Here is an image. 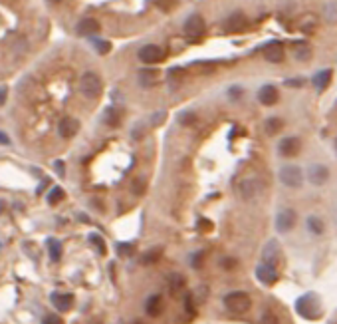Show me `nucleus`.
I'll return each instance as SVG.
<instances>
[{
  "mask_svg": "<svg viewBox=\"0 0 337 324\" xmlns=\"http://www.w3.org/2000/svg\"><path fill=\"white\" fill-rule=\"evenodd\" d=\"M295 310L302 318H308V320H315L321 316V302L317 299V295L314 293H308L304 297H299L295 301Z\"/></svg>",
  "mask_w": 337,
  "mask_h": 324,
  "instance_id": "f257e3e1",
  "label": "nucleus"
},
{
  "mask_svg": "<svg viewBox=\"0 0 337 324\" xmlns=\"http://www.w3.org/2000/svg\"><path fill=\"white\" fill-rule=\"evenodd\" d=\"M101 88H103L101 78H99L95 72H86V74L80 78V92L84 93L88 100H95V98H99Z\"/></svg>",
  "mask_w": 337,
  "mask_h": 324,
  "instance_id": "f03ea898",
  "label": "nucleus"
},
{
  "mask_svg": "<svg viewBox=\"0 0 337 324\" xmlns=\"http://www.w3.org/2000/svg\"><path fill=\"white\" fill-rule=\"evenodd\" d=\"M224 306L230 312H234V314H244V312L250 310L252 301H250V297H248L246 293L234 290V293H228L224 297Z\"/></svg>",
  "mask_w": 337,
  "mask_h": 324,
  "instance_id": "7ed1b4c3",
  "label": "nucleus"
},
{
  "mask_svg": "<svg viewBox=\"0 0 337 324\" xmlns=\"http://www.w3.org/2000/svg\"><path fill=\"white\" fill-rule=\"evenodd\" d=\"M280 181L286 187H292V189H297L304 183V171L297 167V165H284L280 169Z\"/></svg>",
  "mask_w": 337,
  "mask_h": 324,
  "instance_id": "20e7f679",
  "label": "nucleus"
},
{
  "mask_svg": "<svg viewBox=\"0 0 337 324\" xmlns=\"http://www.w3.org/2000/svg\"><path fill=\"white\" fill-rule=\"evenodd\" d=\"M184 34L189 36V38H193V40H199L204 36V32H206V26H204V20H202L201 14H191L189 18H186V22H184Z\"/></svg>",
  "mask_w": 337,
  "mask_h": 324,
  "instance_id": "39448f33",
  "label": "nucleus"
},
{
  "mask_svg": "<svg viewBox=\"0 0 337 324\" xmlns=\"http://www.w3.org/2000/svg\"><path fill=\"white\" fill-rule=\"evenodd\" d=\"M295 221H297V215L293 209H282L276 215V229L280 233H290L295 227Z\"/></svg>",
  "mask_w": 337,
  "mask_h": 324,
  "instance_id": "423d86ee",
  "label": "nucleus"
},
{
  "mask_svg": "<svg viewBox=\"0 0 337 324\" xmlns=\"http://www.w3.org/2000/svg\"><path fill=\"white\" fill-rule=\"evenodd\" d=\"M165 58V50L157 44H147L139 50V60L143 64H157Z\"/></svg>",
  "mask_w": 337,
  "mask_h": 324,
  "instance_id": "0eeeda50",
  "label": "nucleus"
},
{
  "mask_svg": "<svg viewBox=\"0 0 337 324\" xmlns=\"http://www.w3.org/2000/svg\"><path fill=\"white\" fill-rule=\"evenodd\" d=\"M246 26H248V20L242 12H232L228 18H224L222 30L228 32V34H232V32H240V30H244Z\"/></svg>",
  "mask_w": 337,
  "mask_h": 324,
  "instance_id": "6e6552de",
  "label": "nucleus"
},
{
  "mask_svg": "<svg viewBox=\"0 0 337 324\" xmlns=\"http://www.w3.org/2000/svg\"><path fill=\"white\" fill-rule=\"evenodd\" d=\"M308 179H310V183L312 185H323L327 179H329V169L325 167V165H321V163H314V165H310V169H308Z\"/></svg>",
  "mask_w": 337,
  "mask_h": 324,
  "instance_id": "1a4fd4ad",
  "label": "nucleus"
},
{
  "mask_svg": "<svg viewBox=\"0 0 337 324\" xmlns=\"http://www.w3.org/2000/svg\"><path fill=\"white\" fill-rule=\"evenodd\" d=\"M256 278H258L262 284L272 286V284L278 280V271H276V267H270L266 263H262V265L256 267Z\"/></svg>",
  "mask_w": 337,
  "mask_h": 324,
  "instance_id": "9d476101",
  "label": "nucleus"
},
{
  "mask_svg": "<svg viewBox=\"0 0 337 324\" xmlns=\"http://www.w3.org/2000/svg\"><path fill=\"white\" fill-rule=\"evenodd\" d=\"M258 193H260V183H258L256 179H242V181L238 183V195H240L244 201L254 199Z\"/></svg>",
  "mask_w": 337,
  "mask_h": 324,
  "instance_id": "9b49d317",
  "label": "nucleus"
},
{
  "mask_svg": "<svg viewBox=\"0 0 337 324\" xmlns=\"http://www.w3.org/2000/svg\"><path fill=\"white\" fill-rule=\"evenodd\" d=\"M262 54H264V58L268 60L270 64H280V62H284V56H286L284 46H282L280 42H272V44H268V46L262 50Z\"/></svg>",
  "mask_w": 337,
  "mask_h": 324,
  "instance_id": "f8f14e48",
  "label": "nucleus"
},
{
  "mask_svg": "<svg viewBox=\"0 0 337 324\" xmlns=\"http://www.w3.org/2000/svg\"><path fill=\"white\" fill-rule=\"evenodd\" d=\"M280 258H282V253H280L278 243L276 241H268V245L262 251V263H266L270 267H276L280 263Z\"/></svg>",
  "mask_w": 337,
  "mask_h": 324,
  "instance_id": "ddd939ff",
  "label": "nucleus"
},
{
  "mask_svg": "<svg viewBox=\"0 0 337 324\" xmlns=\"http://www.w3.org/2000/svg\"><path fill=\"white\" fill-rule=\"evenodd\" d=\"M299 147H302V143L297 138H284L278 145V151L284 157H293V155L299 153Z\"/></svg>",
  "mask_w": 337,
  "mask_h": 324,
  "instance_id": "4468645a",
  "label": "nucleus"
},
{
  "mask_svg": "<svg viewBox=\"0 0 337 324\" xmlns=\"http://www.w3.org/2000/svg\"><path fill=\"white\" fill-rule=\"evenodd\" d=\"M50 301H52V304L58 310H69L71 304H73V295L71 293H60V290H56V293L50 295Z\"/></svg>",
  "mask_w": 337,
  "mask_h": 324,
  "instance_id": "2eb2a0df",
  "label": "nucleus"
},
{
  "mask_svg": "<svg viewBox=\"0 0 337 324\" xmlns=\"http://www.w3.org/2000/svg\"><path fill=\"white\" fill-rule=\"evenodd\" d=\"M78 129H80V121L78 119H73V117H64L62 121H60V125H58V132H60V136L62 138H73L76 134H78Z\"/></svg>",
  "mask_w": 337,
  "mask_h": 324,
  "instance_id": "dca6fc26",
  "label": "nucleus"
},
{
  "mask_svg": "<svg viewBox=\"0 0 337 324\" xmlns=\"http://www.w3.org/2000/svg\"><path fill=\"white\" fill-rule=\"evenodd\" d=\"M258 100H260V104H264V106H274L276 102H278V90L274 88V86H262L260 88V92H258Z\"/></svg>",
  "mask_w": 337,
  "mask_h": 324,
  "instance_id": "f3484780",
  "label": "nucleus"
},
{
  "mask_svg": "<svg viewBox=\"0 0 337 324\" xmlns=\"http://www.w3.org/2000/svg\"><path fill=\"white\" fill-rule=\"evenodd\" d=\"M331 76H333V72H331V70H321V72H317L314 78H312L315 90H317V92H323V90L329 86V82H331Z\"/></svg>",
  "mask_w": 337,
  "mask_h": 324,
  "instance_id": "a211bd4d",
  "label": "nucleus"
},
{
  "mask_svg": "<svg viewBox=\"0 0 337 324\" xmlns=\"http://www.w3.org/2000/svg\"><path fill=\"white\" fill-rule=\"evenodd\" d=\"M95 32H99V22H97V20H93V18H84V20L78 22V34H80V36H91V34H95Z\"/></svg>",
  "mask_w": 337,
  "mask_h": 324,
  "instance_id": "6ab92c4d",
  "label": "nucleus"
},
{
  "mask_svg": "<svg viewBox=\"0 0 337 324\" xmlns=\"http://www.w3.org/2000/svg\"><path fill=\"white\" fill-rule=\"evenodd\" d=\"M161 308H163V299H161V295H151L147 301H145V312L149 314V316H159L161 314Z\"/></svg>",
  "mask_w": 337,
  "mask_h": 324,
  "instance_id": "aec40b11",
  "label": "nucleus"
},
{
  "mask_svg": "<svg viewBox=\"0 0 337 324\" xmlns=\"http://www.w3.org/2000/svg\"><path fill=\"white\" fill-rule=\"evenodd\" d=\"M292 52H293V58L299 60V62H308V60L312 58V46L306 44V42H297V44H293Z\"/></svg>",
  "mask_w": 337,
  "mask_h": 324,
  "instance_id": "412c9836",
  "label": "nucleus"
},
{
  "mask_svg": "<svg viewBox=\"0 0 337 324\" xmlns=\"http://www.w3.org/2000/svg\"><path fill=\"white\" fill-rule=\"evenodd\" d=\"M163 256V247H151V249H147L143 256H141V263L143 265H155L159 263V258Z\"/></svg>",
  "mask_w": 337,
  "mask_h": 324,
  "instance_id": "4be33fe9",
  "label": "nucleus"
},
{
  "mask_svg": "<svg viewBox=\"0 0 337 324\" xmlns=\"http://www.w3.org/2000/svg\"><path fill=\"white\" fill-rule=\"evenodd\" d=\"M121 119H123V112H121L119 108H111V110H107V112H105V116H103V121H105L107 125H111V127H117V125L121 123Z\"/></svg>",
  "mask_w": 337,
  "mask_h": 324,
  "instance_id": "5701e85b",
  "label": "nucleus"
},
{
  "mask_svg": "<svg viewBox=\"0 0 337 324\" xmlns=\"http://www.w3.org/2000/svg\"><path fill=\"white\" fill-rule=\"evenodd\" d=\"M48 255L54 263L62 258V243L58 239H48Z\"/></svg>",
  "mask_w": 337,
  "mask_h": 324,
  "instance_id": "b1692460",
  "label": "nucleus"
},
{
  "mask_svg": "<svg viewBox=\"0 0 337 324\" xmlns=\"http://www.w3.org/2000/svg\"><path fill=\"white\" fill-rule=\"evenodd\" d=\"M306 223H308L310 233H314V235H323V231H325V223H323L317 215H310Z\"/></svg>",
  "mask_w": 337,
  "mask_h": 324,
  "instance_id": "393cba45",
  "label": "nucleus"
},
{
  "mask_svg": "<svg viewBox=\"0 0 337 324\" xmlns=\"http://www.w3.org/2000/svg\"><path fill=\"white\" fill-rule=\"evenodd\" d=\"M284 127V123H282V119L280 117H270L266 119V125H264V129H266V134L268 136H276V134H280V129Z\"/></svg>",
  "mask_w": 337,
  "mask_h": 324,
  "instance_id": "a878e982",
  "label": "nucleus"
},
{
  "mask_svg": "<svg viewBox=\"0 0 337 324\" xmlns=\"http://www.w3.org/2000/svg\"><path fill=\"white\" fill-rule=\"evenodd\" d=\"M64 197H66V193H64V189H62V187H52V189H50V193H48V197H46V201H48L50 205H58Z\"/></svg>",
  "mask_w": 337,
  "mask_h": 324,
  "instance_id": "bb28decb",
  "label": "nucleus"
},
{
  "mask_svg": "<svg viewBox=\"0 0 337 324\" xmlns=\"http://www.w3.org/2000/svg\"><path fill=\"white\" fill-rule=\"evenodd\" d=\"M182 288H184V277L182 275H171V278H169V290L173 295H177Z\"/></svg>",
  "mask_w": 337,
  "mask_h": 324,
  "instance_id": "cd10ccee",
  "label": "nucleus"
},
{
  "mask_svg": "<svg viewBox=\"0 0 337 324\" xmlns=\"http://www.w3.org/2000/svg\"><path fill=\"white\" fill-rule=\"evenodd\" d=\"M323 16H325V20H327L329 24L337 22V4L335 2L325 4V8H323Z\"/></svg>",
  "mask_w": 337,
  "mask_h": 324,
  "instance_id": "c85d7f7f",
  "label": "nucleus"
},
{
  "mask_svg": "<svg viewBox=\"0 0 337 324\" xmlns=\"http://www.w3.org/2000/svg\"><path fill=\"white\" fill-rule=\"evenodd\" d=\"M90 243L99 251V255H105V241H103V237L101 235H97V233H91L90 235Z\"/></svg>",
  "mask_w": 337,
  "mask_h": 324,
  "instance_id": "c756f323",
  "label": "nucleus"
},
{
  "mask_svg": "<svg viewBox=\"0 0 337 324\" xmlns=\"http://www.w3.org/2000/svg\"><path fill=\"white\" fill-rule=\"evenodd\" d=\"M195 119H197V116L193 112H180L179 116H177V121H179L180 125H193Z\"/></svg>",
  "mask_w": 337,
  "mask_h": 324,
  "instance_id": "7c9ffc66",
  "label": "nucleus"
},
{
  "mask_svg": "<svg viewBox=\"0 0 337 324\" xmlns=\"http://www.w3.org/2000/svg\"><path fill=\"white\" fill-rule=\"evenodd\" d=\"M117 253L121 256H131L135 253V247L131 243H119L117 245Z\"/></svg>",
  "mask_w": 337,
  "mask_h": 324,
  "instance_id": "2f4dec72",
  "label": "nucleus"
},
{
  "mask_svg": "<svg viewBox=\"0 0 337 324\" xmlns=\"http://www.w3.org/2000/svg\"><path fill=\"white\" fill-rule=\"evenodd\" d=\"M189 261H191V267H193V269H201L202 261H204V251H197V253H193Z\"/></svg>",
  "mask_w": 337,
  "mask_h": 324,
  "instance_id": "473e14b6",
  "label": "nucleus"
},
{
  "mask_svg": "<svg viewBox=\"0 0 337 324\" xmlns=\"http://www.w3.org/2000/svg\"><path fill=\"white\" fill-rule=\"evenodd\" d=\"M93 46H95V52H97V54H107V52L111 50V44H109L107 40H97Z\"/></svg>",
  "mask_w": 337,
  "mask_h": 324,
  "instance_id": "72a5a7b5",
  "label": "nucleus"
},
{
  "mask_svg": "<svg viewBox=\"0 0 337 324\" xmlns=\"http://www.w3.org/2000/svg\"><path fill=\"white\" fill-rule=\"evenodd\" d=\"M228 98H230V100H240V98H242V88H240V86H232V88L228 90Z\"/></svg>",
  "mask_w": 337,
  "mask_h": 324,
  "instance_id": "f704fd0d",
  "label": "nucleus"
},
{
  "mask_svg": "<svg viewBox=\"0 0 337 324\" xmlns=\"http://www.w3.org/2000/svg\"><path fill=\"white\" fill-rule=\"evenodd\" d=\"M143 80L147 78V80H155V78H159V72L157 70H141V74H139Z\"/></svg>",
  "mask_w": 337,
  "mask_h": 324,
  "instance_id": "c9c22d12",
  "label": "nucleus"
},
{
  "mask_svg": "<svg viewBox=\"0 0 337 324\" xmlns=\"http://www.w3.org/2000/svg\"><path fill=\"white\" fill-rule=\"evenodd\" d=\"M197 229H199V231H210V229H212V223H210V221H206V219H199V223H197Z\"/></svg>",
  "mask_w": 337,
  "mask_h": 324,
  "instance_id": "e433bc0d",
  "label": "nucleus"
},
{
  "mask_svg": "<svg viewBox=\"0 0 337 324\" xmlns=\"http://www.w3.org/2000/svg\"><path fill=\"white\" fill-rule=\"evenodd\" d=\"M42 324H64V322H62V318L58 314H48Z\"/></svg>",
  "mask_w": 337,
  "mask_h": 324,
  "instance_id": "4c0bfd02",
  "label": "nucleus"
},
{
  "mask_svg": "<svg viewBox=\"0 0 337 324\" xmlns=\"http://www.w3.org/2000/svg\"><path fill=\"white\" fill-rule=\"evenodd\" d=\"M133 191H135V193H137V195H141V193L145 191V183H143V179H135Z\"/></svg>",
  "mask_w": 337,
  "mask_h": 324,
  "instance_id": "58836bf2",
  "label": "nucleus"
},
{
  "mask_svg": "<svg viewBox=\"0 0 337 324\" xmlns=\"http://www.w3.org/2000/svg\"><path fill=\"white\" fill-rule=\"evenodd\" d=\"M165 117H167L165 112H157V114L153 116V121H151V123H153V125H159V123H163V121H165Z\"/></svg>",
  "mask_w": 337,
  "mask_h": 324,
  "instance_id": "ea45409f",
  "label": "nucleus"
},
{
  "mask_svg": "<svg viewBox=\"0 0 337 324\" xmlns=\"http://www.w3.org/2000/svg\"><path fill=\"white\" fill-rule=\"evenodd\" d=\"M286 86H288V88H302V86H304V80H302V78H297V80H288Z\"/></svg>",
  "mask_w": 337,
  "mask_h": 324,
  "instance_id": "a19ab883",
  "label": "nucleus"
},
{
  "mask_svg": "<svg viewBox=\"0 0 337 324\" xmlns=\"http://www.w3.org/2000/svg\"><path fill=\"white\" fill-rule=\"evenodd\" d=\"M222 267L224 269H234L236 267V258H222Z\"/></svg>",
  "mask_w": 337,
  "mask_h": 324,
  "instance_id": "79ce46f5",
  "label": "nucleus"
},
{
  "mask_svg": "<svg viewBox=\"0 0 337 324\" xmlns=\"http://www.w3.org/2000/svg\"><path fill=\"white\" fill-rule=\"evenodd\" d=\"M54 167H56V173H58V175H64V173H66V169H64L66 165H64V161H56L54 163Z\"/></svg>",
  "mask_w": 337,
  "mask_h": 324,
  "instance_id": "37998d69",
  "label": "nucleus"
},
{
  "mask_svg": "<svg viewBox=\"0 0 337 324\" xmlns=\"http://www.w3.org/2000/svg\"><path fill=\"white\" fill-rule=\"evenodd\" d=\"M157 2H159V6H161L163 10H169V8L173 6V2H175V0H157Z\"/></svg>",
  "mask_w": 337,
  "mask_h": 324,
  "instance_id": "c03bdc74",
  "label": "nucleus"
},
{
  "mask_svg": "<svg viewBox=\"0 0 337 324\" xmlns=\"http://www.w3.org/2000/svg\"><path fill=\"white\" fill-rule=\"evenodd\" d=\"M262 324H278V322H276V318H274L272 314H264V318H262Z\"/></svg>",
  "mask_w": 337,
  "mask_h": 324,
  "instance_id": "a18cd8bd",
  "label": "nucleus"
},
{
  "mask_svg": "<svg viewBox=\"0 0 337 324\" xmlns=\"http://www.w3.org/2000/svg\"><path fill=\"white\" fill-rule=\"evenodd\" d=\"M0 143H2V145H10V138H8L6 134H2V132H0Z\"/></svg>",
  "mask_w": 337,
  "mask_h": 324,
  "instance_id": "49530a36",
  "label": "nucleus"
},
{
  "mask_svg": "<svg viewBox=\"0 0 337 324\" xmlns=\"http://www.w3.org/2000/svg\"><path fill=\"white\" fill-rule=\"evenodd\" d=\"M6 93H8V90H6V88H0V106L6 102Z\"/></svg>",
  "mask_w": 337,
  "mask_h": 324,
  "instance_id": "de8ad7c7",
  "label": "nucleus"
},
{
  "mask_svg": "<svg viewBox=\"0 0 337 324\" xmlns=\"http://www.w3.org/2000/svg\"><path fill=\"white\" fill-rule=\"evenodd\" d=\"M141 136H143V134H141V123H139V125H137V127L133 129V138L135 139H141Z\"/></svg>",
  "mask_w": 337,
  "mask_h": 324,
  "instance_id": "09e8293b",
  "label": "nucleus"
},
{
  "mask_svg": "<svg viewBox=\"0 0 337 324\" xmlns=\"http://www.w3.org/2000/svg\"><path fill=\"white\" fill-rule=\"evenodd\" d=\"M133 324H143V322H139V320H137V322H133Z\"/></svg>",
  "mask_w": 337,
  "mask_h": 324,
  "instance_id": "8fccbe9b",
  "label": "nucleus"
},
{
  "mask_svg": "<svg viewBox=\"0 0 337 324\" xmlns=\"http://www.w3.org/2000/svg\"><path fill=\"white\" fill-rule=\"evenodd\" d=\"M52 2H60V0H52Z\"/></svg>",
  "mask_w": 337,
  "mask_h": 324,
  "instance_id": "3c124183",
  "label": "nucleus"
}]
</instances>
